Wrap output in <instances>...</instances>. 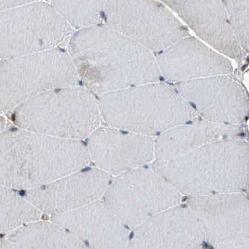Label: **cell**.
Instances as JSON below:
<instances>
[{
    "label": "cell",
    "instance_id": "obj_1",
    "mask_svg": "<svg viewBox=\"0 0 249 249\" xmlns=\"http://www.w3.org/2000/svg\"><path fill=\"white\" fill-rule=\"evenodd\" d=\"M66 51L79 81L97 98L161 76L151 51L105 25L77 30Z\"/></svg>",
    "mask_w": 249,
    "mask_h": 249
},
{
    "label": "cell",
    "instance_id": "obj_2",
    "mask_svg": "<svg viewBox=\"0 0 249 249\" xmlns=\"http://www.w3.org/2000/svg\"><path fill=\"white\" fill-rule=\"evenodd\" d=\"M81 141L66 140L13 127L0 133V185L30 190L88 166Z\"/></svg>",
    "mask_w": 249,
    "mask_h": 249
},
{
    "label": "cell",
    "instance_id": "obj_3",
    "mask_svg": "<svg viewBox=\"0 0 249 249\" xmlns=\"http://www.w3.org/2000/svg\"><path fill=\"white\" fill-rule=\"evenodd\" d=\"M153 169L182 196L242 193L248 186L249 145L239 138L211 143Z\"/></svg>",
    "mask_w": 249,
    "mask_h": 249
},
{
    "label": "cell",
    "instance_id": "obj_4",
    "mask_svg": "<svg viewBox=\"0 0 249 249\" xmlns=\"http://www.w3.org/2000/svg\"><path fill=\"white\" fill-rule=\"evenodd\" d=\"M103 122L143 135L164 133L199 117L176 88L147 83L98 97Z\"/></svg>",
    "mask_w": 249,
    "mask_h": 249
},
{
    "label": "cell",
    "instance_id": "obj_5",
    "mask_svg": "<svg viewBox=\"0 0 249 249\" xmlns=\"http://www.w3.org/2000/svg\"><path fill=\"white\" fill-rule=\"evenodd\" d=\"M15 127L66 140L88 138L102 124L97 97L79 86L42 92L11 116Z\"/></svg>",
    "mask_w": 249,
    "mask_h": 249
},
{
    "label": "cell",
    "instance_id": "obj_6",
    "mask_svg": "<svg viewBox=\"0 0 249 249\" xmlns=\"http://www.w3.org/2000/svg\"><path fill=\"white\" fill-rule=\"evenodd\" d=\"M79 79L67 51L56 49L0 61V115L56 88L78 86Z\"/></svg>",
    "mask_w": 249,
    "mask_h": 249
},
{
    "label": "cell",
    "instance_id": "obj_7",
    "mask_svg": "<svg viewBox=\"0 0 249 249\" xmlns=\"http://www.w3.org/2000/svg\"><path fill=\"white\" fill-rule=\"evenodd\" d=\"M73 33L52 3L28 1L0 12V59L56 49Z\"/></svg>",
    "mask_w": 249,
    "mask_h": 249
},
{
    "label": "cell",
    "instance_id": "obj_8",
    "mask_svg": "<svg viewBox=\"0 0 249 249\" xmlns=\"http://www.w3.org/2000/svg\"><path fill=\"white\" fill-rule=\"evenodd\" d=\"M182 196L153 169L144 167L112 178L102 200L129 228L180 204Z\"/></svg>",
    "mask_w": 249,
    "mask_h": 249
},
{
    "label": "cell",
    "instance_id": "obj_9",
    "mask_svg": "<svg viewBox=\"0 0 249 249\" xmlns=\"http://www.w3.org/2000/svg\"><path fill=\"white\" fill-rule=\"evenodd\" d=\"M104 21L149 50H166L188 36L169 9L156 1H105Z\"/></svg>",
    "mask_w": 249,
    "mask_h": 249
},
{
    "label": "cell",
    "instance_id": "obj_10",
    "mask_svg": "<svg viewBox=\"0 0 249 249\" xmlns=\"http://www.w3.org/2000/svg\"><path fill=\"white\" fill-rule=\"evenodd\" d=\"M187 206L213 249H249V200L244 193L190 197Z\"/></svg>",
    "mask_w": 249,
    "mask_h": 249
},
{
    "label": "cell",
    "instance_id": "obj_11",
    "mask_svg": "<svg viewBox=\"0 0 249 249\" xmlns=\"http://www.w3.org/2000/svg\"><path fill=\"white\" fill-rule=\"evenodd\" d=\"M229 75L177 83L175 88L206 121L239 125L248 115V94L242 84Z\"/></svg>",
    "mask_w": 249,
    "mask_h": 249
},
{
    "label": "cell",
    "instance_id": "obj_12",
    "mask_svg": "<svg viewBox=\"0 0 249 249\" xmlns=\"http://www.w3.org/2000/svg\"><path fill=\"white\" fill-rule=\"evenodd\" d=\"M112 178L98 167L87 166L23 196L42 214L52 217L102 199Z\"/></svg>",
    "mask_w": 249,
    "mask_h": 249
},
{
    "label": "cell",
    "instance_id": "obj_13",
    "mask_svg": "<svg viewBox=\"0 0 249 249\" xmlns=\"http://www.w3.org/2000/svg\"><path fill=\"white\" fill-rule=\"evenodd\" d=\"M90 160L100 170L116 177L154 161L151 136L100 126L88 138Z\"/></svg>",
    "mask_w": 249,
    "mask_h": 249
},
{
    "label": "cell",
    "instance_id": "obj_14",
    "mask_svg": "<svg viewBox=\"0 0 249 249\" xmlns=\"http://www.w3.org/2000/svg\"><path fill=\"white\" fill-rule=\"evenodd\" d=\"M204 241L197 218L178 205L133 229L125 249H202Z\"/></svg>",
    "mask_w": 249,
    "mask_h": 249
},
{
    "label": "cell",
    "instance_id": "obj_15",
    "mask_svg": "<svg viewBox=\"0 0 249 249\" xmlns=\"http://www.w3.org/2000/svg\"><path fill=\"white\" fill-rule=\"evenodd\" d=\"M50 220L89 249H125L131 235L129 227L102 199Z\"/></svg>",
    "mask_w": 249,
    "mask_h": 249
},
{
    "label": "cell",
    "instance_id": "obj_16",
    "mask_svg": "<svg viewBox=\"0 0 249 249\" xmlns=\"http://www.w3.org/2000/svg\"><path fill=\"white\" fill-rule=\"evenodd\" d=\"M155 56L160 73L176 83L231 74V62L195 38H185Z\"/></svg>",
    "mask_w": 249,
    "mask_h": 249
},
{
    "label": "cell",
    "instance_id": "obj_17",
    "mask_svg": "<svg viewBox=\"0 0 249 249\" xmlns=\"http://www.w3.org/2000/svg\"><path fill=\"white\" fill-rule=\"evenodd\" d=\"M189 27L222 54L241 60L240 46L222 1H165ZM223 2V1H222Z\"/></svg>",
    "mask_w": 249,
    "mask_h": 249
},
{
    "label": "cell",
    "instance_id": "obj_18",
    "mask_svg": "<svg viewBox=\"0 0 249 249\" xmlns=\"http://www.w3.org/2000/svg\"><path fill=\"white\" fill-rule=\"evenodd\" d=\"M241 132L239 125L217 124L206 121H196L178 125L160 134L154 141L156 161L176 160L211 143L239 138Z\"/></svg>",
    "mask_w": 249,
    "mask_h": 249
},
{
    "label": "cell",
    "instance_id": "obj_19",
    "mask_svg": "<svg viewBox=\"0 0 249 249\" xmlns=\"http://www.w3.org/2000/svg\"><path fill=\"white\" fill-rule=\"evenodd\" d=\"M1 249H89L52 220H39L3 235Z\"/></svg>",
    "mask_w": 249,
    "mask_h": 249
},
{
    "label": "cell",
    "instance_id": "obj_20",
    "mask_svg": "<svg viewBox=\"0 0 249 249\" xmlns=\"http://www.w3.org/2000/svg\"><path fill=\"white\" fill-rule=\"evenodd\" d=\"M42 215L17 190L0 185V234L40 220Z\"/></svg>",
    "mask_w": 249,
    "mask_h": 249
},
{
    "label": "cell",
    "instance_id": "obj_21",
    "mask_svg": "<svg viewBox=\"0 0 249 249\" xmlns=\"http://www.w3.org/2000/svg\"><path fill=\"white\" fill-rule=\"evenodd\" d=\"M51 3L73 29L100 25L104 21L105 1H52Z\"/></svg>",
    "mask_w": 249,
    "mask_h": 249
},
{
    "label": "cell",
    "instance_id": "obj_22",
    "mask_svg": "<svg viewBox=\"0 0 249 249\" xmlns=\"http://www.w3.org/2000/svg\"><path fill=\"white\" fill-rule=\"evenodd\" d=\"M233 33L242 50L249 52V1H223Z\"/></svg>",
    "mask_w": 249,
    "mask_h": 249
},
{
    "label": "cell",
    "instance_id": "obj_23",
    "mask_svg": "<svg viewBox=\"0 0 249 249\" xmlns=\"http://www.w3.org/2000/svg\"><path fill=\"white\" fill-rule=\"evenodd\" d=\"M28 1H19V0H0V12L9 10L22 4L27 3Z\"/></svg>",
    "mask_w": 249,
    "mask_h": 249
},
{
    "label": "cell",
    "instance_id": "obj_24",
    "mask_svg": "<svg viewBox=\"0 0 249 249\" xmlns=\"http://www.w3.org/2000/svg\"><path fill=\"white\" fill-rule=\"evenodd\" d=\"M7 127V121L4 117L0 115V133L3 132Z\"/></svg>",
    "mask_w": 249,
    "mask_h": 249
},
{
    "label": "cell",
    "instance_id": "obj_25",
    "mask_svg": "<svg viewBox=\"0 0 249 249\" xmlns=\"http://www.w3.org/2000/svg\"><path fill=\"white\" fill-rule=\"evenodd\" d=\"M0 249H1V246H0Z\"/></svg>",
    "mask_w": 249,
    "mask_h": 249
}]
</instances>
